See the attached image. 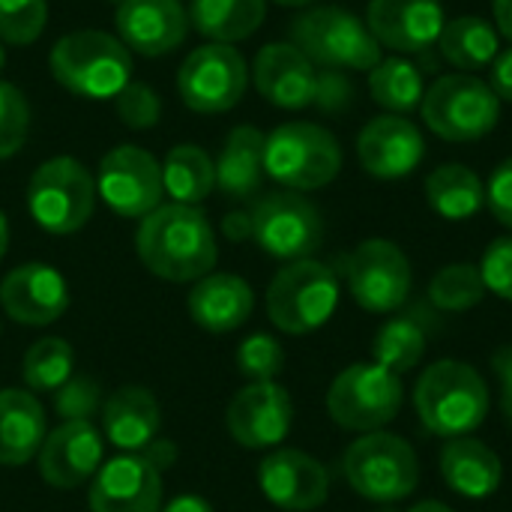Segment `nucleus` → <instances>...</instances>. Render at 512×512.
Instances as JSON below:
<instances>
[{"label":"nucleus","mask_w":512,"mask_h":512,"mask_svg":"<svg viewBox=\"0 0 512 512\" xmlns=\"http://www.w3.org/2000/svg\"><path fill=\"white\" fill-rule=\"evenodd\" d=\"M141 264L165 282H198L219 258L216 234L195 204H159L135 234Z\"/></svg>","instance_id":"1"},{"label":"nucleus","mask_w":512,"mask_h":512,"mask_svg":"<svg viewBox=\"0 0 512 512\" xmlns=\"http://www.w3.org/2000/svg\"><path fill=\"white\" fill-rule=\"evenodd\" d=\"M414 408L423 426L438 438H465L489 414V387L483 375L462 360L429 366L414 387Z\"/></svg>","instance_id":"2"},{"label":"nucleus","mask_w":512,"mask_h":512,"mask_svg":"<svg viewBox=\"0 0 512 512\" xmlns=\"http://www.w3.org/2000/svg\"><path fill=\"white\" fill-rule=\"evenodd\" d=\"M51 75L84 99H114L132 78V54L105 30H75L51 48Z\"/></svg>","instance_id":"3"},{"label":"nucleus","mask_w":512,"mask_h":512,"mask_svg":"<svg viewBox=\"0 0 512 512\" xmlns=\"http://www.w3.org/2000/svg\"><path fill=\"white\" fill-rule=\"evenodd\" d=\"M264 171L291 192H312L336 180L342 147L318 123H282L264 141Z\"/></svg>","instance_id":"4"},{"label":"nucleus","mask_w":512,"mask_h":512,"mask_svg":"<svg viewBox=\"0 0 512 512\" xmlns=\"http://www.w3.org/2000/svg\"><path fill=\"white\" fill-rule=\"evenodd\" d=\"M291 42L324 69H375L381 57V45L354 12L339 6H318L294 18Z\"/></svg>","instance_id":"5"},{"label":"nucleus","mask_w":512,"mask_h":512,"mask_svg":"<svg viewBox=\"0 0 512 512\" xmlns=\"http://www.w3.org/2000/svg\"><path fill=\"white\" fill-rule=\"evenodd\" d=\"M348 486L378 504H396L414 495L420 483V462L414 447L390 432H369L357 438L342 459Z\"/></svg>","instance_id":"6"},{"label":"nucleus","mask_w":512,"mask_h":512,"mask_svg":"<svg viewBox=\"0 0 512 512\" xmlns=\"http://www.w3.org/2000/svg\"><path fill=\"white\" fill-rule=\"evenodd\" d=\"M339 306L336 273L312 258L282 267L267 288V315L288 336H306L324 327Z\"/></svg>","instance_id":"7"},{"label":"nucleus","mask_w":512,"mask_h":512,"mask_svg":"<svg viewBox=\"0 0 512 512\" xmlns=\"http://www.w3.org/2000/svg\"><path fill=\"white\" fill-rule=\"evenodd\" d=\"M420 108L426 126L438 138L453 144H471L486 138L501 117V99L495 96V90L468 72L438 78L426 90Z\"/></svg>","instance_id":"8"},{"label":"nucleus","mask_w":512,"mask_h":512,"mask_svg":"<svg viewBox=\"0 0 512 512\" xmlns=\"http://www.w3.org/2000/svg\"><path fill=\"white\" fill-rule=\"evenodd\" d=\"M96 204V183L90 171L72 156L42 162L27 183V210L48 234H75L87 225Z\"/></svg>","instance_id":"9"},{"label":"nucleus","mask_w":512,"mask_h":512,"mask_svg":"<svg viewBox=\"0 0 512 512\" xmlns=\"http://www.w3.org/2000/svg\"><path fill=\"white\" fill-rule=\"evenodd\" d=\"M402 381L378 363H354L336 375L327 393V411L348 432H381L402 411Z\"/></svg>","instance_id":"10"},{"label":"nucleus","mask_w":512,"mask_h":512,"mask_svg":"<svg viewBox=\"0 0 512 512\" xmlns=\"http://www.w3.org/2000/svg\"><path fill=\"white\" fill-rule=\"evenodd\" d=\"M252 240L279 261L312 258L324 240L318 207L300 192H273L252 207Z\"/></svg>","instance_id":"11"},{"label":"nucleus","mask_w":512,"mask_h":512,"mask_svg":"<svg viewBox=\"0 0 512 512\" xmlns=\"http://www.w3.org/2000/svg\"><path fill=\"white\" fill-rule=\"evenodd\" d=\"M249 84V69L243 54L234 45L210 42L195 48L180 72H177V93L186 108L198 114H222L231 111Z\"/></svg>","instance_id":"12"},{"label":"nucleus","mask_w":512,"mask_h":512,"mask_svg":"<svg viewBox=\"0 0 512 512\" xmlns=\"http://www.w3.org/2000/svg\"><path fill=\"white\" fill-rule=\"evenodd\" d=\"M99 198L126 219H144L162 204V165L135 144L108 150L96 174Z\"/></svg>","instance_id":"13"},{"label":"nucleus","mask_w":512,"mask_h":512,"mask_svg":"<svg viewBox=\"0 0 512 512\" xmlns=\"http://www.w3.org/2000/svg\"><path fill=\"white\" fill-rule=\"evenodd\" d=\"M411 261L405 252L381 237L363 240L348 258V288L366 312H393L411 294Z\"/></svg>","instance_id":"14"},{"label":"nucleus","mask_w":512,"mask_h":512,"mask_svg":"<svg viewBox=\"0 0 512 512\" xmlns=\"http://www.w3.org/2000/svg\"><path fill=\"white\" fill-rule=\"evenodd\" d=\"M228 432L246 450H267L288 438L294 405L276 381H252L228 405Z\"/></svg>","instance_id":"15"},{"label":"nucleus","mask_w":512,"mask_h":512,"mask_svg":"<svg viewBox=\"0 0 512 512\" xmlns=\"http://www.w3.org/2000/svg\"><path fill=\"white\" fill-rule=\"evenodd\" d=\"M102 438L90 420H63L54 432L45 435L36 468L39 477L54 489H78L102 468Z\"/></svg>","instance_id":"16"},{"label":"nucleus","mask_w":512,"mask_h":512,"mask_svg":"<svg viewBox=\"0 0 512 512\" xmlns=\"http://www.w3.org/2000/svg\"><path fill=\"white\" fill-rule=\"evenodd\" d=\"M258 486L270 504L288 512L318 510L330 495L327 468L303 450H276L258 465Z\"/></svg>","instance_id":"17"},{"label":"nucleus","mask_w":512,"mask_h":512,"mask_svg":"<svg viewBox=\"0 0 512 512\" xmlns=\"http://www.w3.org/2000/svg\"><path fill=\"white\" fill-rule=\"evenodd\" d=\"M444 24L447 18L441 0H369L366 9V27L378 45L399 54L429 51L438 42Z\"/></svg>","instance_id":"18"},{"label":"nucleus","mask_w":512,"mask_h":512,"mask_svg":"<svg viewBox=\"0 0 512 512\" xmlns=\"http://www.w3.org/2000/svg\"><path fill=\"white\" fill-rule=\"evenodd\" d=\"M426 156L420 129L402 114H381L357 135V159L378 180L408 177Z\"/></svg>","instance_id":"19"},{"label":"nucleus","mask_w":512,"mask_h":512,"mask_svg":"<svg viewBox=\"0 0 512 512\" xmlns=\"http://www.w3.org/2000/svg\"><path fill=\"white\" fill-rule=\"evenodd\" d=\"M120 42L144 57H162L183 45L189 12L180 0H120L114 9Z\"/></svg>","instance_id":"20"},{"label":"nucleus","mask_w":512,"mask_h":512,"mask_svg":"<svg viewBox=\"0 0 512 512\" xmlns=\"http://www.w3.org/2000/svg\"><path fill=\"white\" fill-rule=\"evenodd\" d=\"M87 507L90 512H159L162 477L144 456H117L96 471Z\"/></svg>","instance_id":"21"},{"label":"nucleus","mask_w":512,"mask_h":512,"mask_svg":"<svg viewBox=\"0 0 512 512\" xmlns=\"http://www.w3.org/2000/svg\"><path fill=\"white\" fill-rule=\"evenodd\" d=\"M0 306L15 324L45 327L69 309V288L48 264H21L0 282Z\"/></svg>","instance_id":"22"},{"label":"nucleus","mask_w":512,"mask_h":512,"mask_svg":"<svg viewBox=\"0 0 512 512\" xmlns=\"http://www.w3.org/2000/svg\"><path fill=\"white\" fill-rule=\"evenodd\" d=\"M255 90L276 108L300 111L315 102L318 69L294 42H270L252 66Z\"/></svg>","instance_id":"23"},{"label":"nucleus","mask_w":512,"mask_h":512,"mask_svg":"<svg viewBox=\"0 0 512 512\" xmlns=\"http://www.w3.org/2000/svg\"><path fill=\"white\" fill-rule=\"evenodd\" d=\"M186 309L207 333H231L243 327L255 309V294L246 279L234 273H207L195 282Z\"/></svg>","instance_id":"24"},{"label":"nucleus","mask_w":512,"mask_h":512,"mask_svg":"<svg viewBox=\"0 0 512 512\" xmlns=\"http://www.w3.org/2000/svg\"><path fill=\"white\" fill-rule=\"evenodd\" d=\"M441 477L456 495L483 501L498 492L504 468H501V456L489 444L465 435V438H453L444 444Z\"/></svg>","instance_id":"25"},{"label":"nucleus","mask_w":512,"mask_h":512,"mask_svg":"<svg viewBox=\"0 0 512 512\" xmlns=\"http://www.w3.org/2000/svg\"><path fill=\"white\" fill-rule=\"evenodd\" d=\"M102 426L114 447L138 453L156 441L159 432V405L144 387H123L108 396L102 408Z\"/></svg>","instance_id":"26"},{"label":"nucleus","mask_w":512,"mask_h":512,"mask_svg":"<svg viewBox=\"0 0 512 512\" xmlns=\"http://www.w3.org/2000/svg\"><path fill=\"white\" fill-rule=\"evenodd\" d=\"M45 441V411L33 393L0 390V465L30 462Z\"/></svg>","instance_id":"27"},{"label":"nucleus","mask_w":512,"mask_h":512,"mask_svg":"<svg viewBox=\"0 0 512 512\" xmlns=\"http://www.w3.org/2000/svg\"><path fill=\"white\" fill-rule=\"evenodd\" d=\"M264 141L267 135L255 126H234L216 159V186L228 198H249L264 180Z\"/></svg>","instance_id":"28"},{"label":"nucleus","mask_w":512,"mask_h":512,"mask_svg":"<svg viewBox=\"0 0 512 512\" xmlns=\"http://www.w3.org/2000/svg\"><path fill=\"white\" fill-rule=\"evenodd\" d=\"M267 15V0H192L189 24L210 42H240L252 36Z\"/></svg>","instance_id":"29"},{"label":"nucleus","mask_w":512,"mask_h":512,"mask_svg":"<svg viewBox=\"0 0 512 512\" xmlns=\"http://www.w3.org/2000/svg\"><path fill=\"white\" fill-rule=\"evenodd\" d=\"M438 51L447 63H453L462 72H480L492 66V60L501 54L498 30L480 18V15H462L444 24L438 36Z\"/></svg>","instance_id":"30"},{"label":"nucleus","mask_w":512,"mask_h":512,"mask_svg":"<svg viewBox=\"0 0 512 512\" xmlns=\"http://www.w3.org/2000/svg\"><path fill=\"white\" fill-rule=\"evenodd\" d=\"M426 201L441 219H471L486 204V186L468 165L450 162L426 177Z\"/></svg>","instance_id":"31"},{"label":"nucleus","mask_w":512,"mask_h":512,"mask_svg":"<svg viewBox=\"0 0 512 512\" xmlns=\"http://www.w3.org/2000/svg\"><path fill=\"white\" fill-rule=\"evenodd\" d=\"M162 186L174 204L198 207L216 189V162L195 144H177L162 162Z\"/></svg>","instance_id":"32"},{"label":"nucleus","mask_w":512,"mask_h":512,"mask_svg":"<svg viewBox=\"0 0 512 512\" xmlns=\"http://www.w3.org/2000/svg\"><path fill=\"white\" fill-rule=\"evenodd\" d=\"M369 90L381 108H387L390 114H402V117L417 111L423 105V96H426L420 66L405 60V57L381 60L369 72Z\"/></svg>","instance_id":"33"},{"label":"nucleus","mask_w":512,"mask_h":512,"mask_svg":"<svg viewBox=\"0 0 512 512\" xmlns=\"http://www.w3.org/2000/svg\"><path fill=\"white\" fill-rule=\"evenodd\" d=\"M75 369V351L60 336H45L30 345L21 363V378L36 393H57Z\"/></svg>","instance_id":"34"},{"label":"nucleus","mask_w":512,"mask_h":512,"mask_svg":"<svg viewBox=\"0 0 512 512\" xmlns=\"http://www.w3.org/2000/svg\"><path fill=\"white\" fill-rule=\"evenodd\" d=\"M372 354H375V363L390 369V372H408L414 369L423 354H426V333L417 321L411 318H396V321H387L375 342H372Z\"/></svg>","instance_id":"35"},{"label":"nucleus","mask_w":512,"mask_h":512,"mask_svg":"<svg viewBox=\"0 0 512 512\" xmlns=\"http://www.w3.org/2000/svg\"><path fill=\"white\" fill-rule=\"evenodd\" d=\"M486 297V282L474 264H450L429 282V300L444 312H468Z\"/></svg>","instance_id":"36"},{"label":"nucleus","mask_w":512,"mask_h":512,"mask_svg":"<svg viewBox=\"0 0 512 512\" xmlns=\"http://www.w3.org/2000/svg\"><path fill=\"white\" fill-rule=\"evenodd\" d=\"M48 21L45 0H0V42L30 45L42 36Z\"/></svg>","instance_id":"37"},{"label":"nucleus","mask_w":512,"mask_h":512,"mask_svg":"<svg viewBox=\"0 0 512 512\" xmlns=\"http://www.w3.org/2000/svg\"><path fill=\"white\" fill-rule=\"evenodd\" d=\"M27 129H30V108L24 93L15 84L0 81V159H9L24 147Z\"/></svg>","instance_id":"38"},{"label":"nucleus","mask_w":512,"mask_h":512,"mask_svg":"<svg viewBox=\"0 0 512 512\" xmlns=\"http://www.w3.org/2000/svg\"><path fill=\"white\" fill-rule=\"evenodd\" d=\"M237 366L249 381H273L285 366V351L273 336L255 333L237 348Z\"/></svg>","instance_id":"39"},{"label":"nucleus","mask_w":512,"mask_h":512,"mask_svg":"<svg viewBox=\"0 0 512 512\" xmlns=\"http://www.w3.org/2000/svg\"><path fill=\"white\" fill-rule=\"evenodd\" d=\"M114 105H117L120 123L129 126V129H150V126L159 123V114H162V102H159V96L153 93V87L135 84V81H129V84L114 96Z\"/></svg>","instance_id":"40"},{"label":"nucleus","mask_w":512,"mask_h":512,"mask_svg":"<svg viewBox=\"0 0 512 512\" xmlns=\"http://www.w3.org/2000/svg\"><path fill=\"white\" fill-rule=\"evenodd\" d=\"M480 276L486 282V291L512 303V237H498L489 243L480 261Z\"/></svg>","instance_id":"41"},{"label":"nucleus","mask_w":512,"mask_h":512,"mask_svg":"<svg viewBox=\"0 0 512 512\" xmlns=\"http://www.w3.org/2000/svg\"><path fill=\"white\" fill-rule=\"evenodd\" d=\"M99 402V390L84 378H69L57 390V414L63 420H87Z\"/></svg>","instance_id":"42"},{"label":"nucleus","mask_w":512,"mask_h":512,"mask_svg":"<svg viewBox=\"0 0 512 512\" xmlns=\"http://www.w3.org/2000/svg\"><path fill=\"white\" fill-rule=\"evenodd\" d=\"M354 102V84L345 78L339 69H324L318 72V87H315V105L324 111H345Z\"/></svg>","instance_id":"43"},{"label":"nucleus","mask_w":512,"mask_h":512,"mask_svg":"<svg viewBox=\"0 0 512 512\" xmlns=\"http://www.w3.org/2000/svg\"><path fill=\"white\" fill-rule=\"evenodd\" d=\"M486 204L492 207L495 219L512 231V156L495 168L486 186Z\"/></svg>","instance_id":"44"},{"label":"nucleus","mask_w":512,"mask_h":512,"mask_svg":"<svg viewBox=\"0 0 512 512\" xmlns=\"http://www.w3.org/2000/svg\"><path fill=\"white\" fill-rule=\"evenodd\" d=\"M492 366H495L498 381H501V408H504L507 423L512 426V348H501L492 357Z\"/></svg>","instance_id":"45"},{"label":"nucleus","mask_w":512,"mask_h":512,"mask_svg":"<svg viewBox=\"0 0 512 512\" xmlns=\"http://www.w3.org/2000/svg\"><path fill=\"white\" fill-rule=\"evenodd\" d=\"M489 87L495 90L498 99L512 102V48L492 60V84Z\"/></svg>","instance_id":"46"},{"label":"nucleus","mask_w":512,"mask_h":512,"mask_svg":"<svg viewBox=\"0 0 512 512\" xmlns=\"http://www.w3.org/2000/svg\"><path fill=\"white\" fill-rule=\"evenodd\" d=\"M222 231L231 240H246V237H252V216L249 213H228L222 222Z\"/></svg>","instance_id":"47"},{"label":"nucleus","mask_w":512,"mask_h":512,"mask_svg":"<svg viewBox=\"0 0 512 512\" xmlns=\"http://www.w3.org/2000/svg\"><path fill=\"white\" fill-rule=\"evenodd\" d=\"M159 512H213V507L204 501V498H195V495H180L174 498L165 510Z\"/></svg>","instance_id":"48"},{"label":"nucleus","mask_w":512,"mask_h":512,"mask_svg":"<svg viewBox=\"0 0 512 512\" xmlns=\"http://www.w3.org/2000/svg\"><path fill=\"white\" fill-rule=\"evenodd\" d=\"M492 9H495V24H498V30L512 42V0H495Z\"/></svg>","instance_id":"49"},{"label":"nucleus","mask_w":512,"mask_h":512,"mask_svg":"<svg viewBox=\"0 0 512 512\" xmlns=\"http://www.w3.org/2000/svg\"><path fill=\"white\" fill-rule=\"evenodd\" d=\"M408 512H453L447 504H441V501H420L417 507H411Z\"/></svg>","instance_id":"50"},{"label":"nucleus","mask_w":512,"mask_h":512,"mask_svg":"<svg viewBox=\"0 0 512 512\" xmlns=\"http://www.w3.org/2000/svg\"><path fill=\"white\" fill-rule=\"evenodd\" d=\"M6 246H9V222H6V216L0 213V258L6 255Z\"/></svg>","instance_id":"51"},{"label":"nucleus","mask_w":512,"mask_h":512,"mask_svg":"<svg viewBox=\"0 0 512 512\" xmlns=\"http://www.w3.org/2000/svg\"><path fill=\"white\" fill-rule=\"evenodd\" d=\"M273 3H279V6H309L312 0H273Z\"/></svg>","instance_id":"52"},{"label":"nucleus","mask_w":512,"mask_h":512,"mask_svg":"<svg viewBox=\"0 0 512 512\" xmlns=\"http://www.w3.org/2000/svg\"><path fill=\"white\" fill-rule=\"evenodd\" d=\"M3 63H6V51H3V42H0V69H3Z\"/></svg>","instance_id":"53"}]
</instances>
